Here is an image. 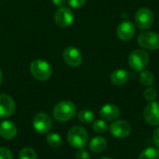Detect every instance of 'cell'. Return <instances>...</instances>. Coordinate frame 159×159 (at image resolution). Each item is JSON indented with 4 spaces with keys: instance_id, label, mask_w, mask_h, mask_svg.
<instances>
[{
    "instance_id": "1",
    "label": "cell",
    "mask_w": 159,
    "mask_h": 159,
    "mask_svg": "<svg viewBox=\"0 0 159 159\" xmlns=\"http://www.w3.org/2000/svg\"><path fill=\"white\" fill-rule=\"evenodd\" d=\"M67 141L72 147L81 149L88 144L89 134L84 128L75 126L69 129L67 133Z\"/></svg>"
},
{
    "instance_id": "2",
    "label": "cell",
    "mask_w": 159,
    "mask_h": 159,
    "mask_svg": "<svg viewBox=\"0 0 159 159\" xmlns=\"http://www.w3.org/2000/svg\"><path fill=\"white\" fill-rule=\"evenodd\" d=\"M76 113L75 105L70 101H63L57 103L53 109V116L60 122L71 120Z\"/></svg>"
},
{
    "instance_id": "3",
    "label": "cell",
    "mask_w": 159,
    "mask_h": 159,
    "mask_svg": "<svg viewBox=\"0 0 159 159\" xmlns=\"http://www.w3.org/2000/svg\"><path fill=\"white\" fill-rule=\"evenodd\" d=\"M30 72L32 75L39 81H47L52 75L50 64L41 59H37L32 61L30 65Z\"/></svg>"
},
{
    "instance_id": "4",
    "label": "cell",
    "mask_w": 159,
    "mask_h": 159,
    "mask_svg": "<svg viewBox=\"0 0 159 159\" xmlns=\"http://www.w3.org/2000/svg\"><path fill=\"white\" fill-rule=\"evenodd\" d=\"M149 62V55L143 49H135L129 56V65L131 69L137 72H142L145 69Z\"/></svg>"
},
{
    "instance_id": "5",
    "label": "cell",
    "mask_w": 159,
    "mask_h": 159,
    "mask_svg": "<svg viewBox=\"0 0 159 159\" xmlns=\"http://www.w3.org/2000/svg\"><path fill=\"white\" fill-rule=\"evenodd\" d=\"M155 20L154 12L148 7H141L135 14V23L141 30L150 29Z\"/></svg>"
},
{
    "instance_id": "6",
    "label": "cell",
    "mask_w": 159,
    "mask_h": 159,
    "mask_svg": "<svg viewBox=\"0 0 159 159\" xmlns=\"http://www.w3.org/2000/svg\"><path fill=\"white\" fill-rule=\"evenodd\" d=\"M138 44L149 50H156L159 48V34L157 33L147 31L139 34Z\"/></svg>"
},
{
    "instance_id": "7",
    "label": "cell",
    "mask_w": 159,
    "mask_h": 159,
    "mask_svg": "<svg viewBox=\"0 0 159 159\" xmlns=\"http://www.w3.org/2000/svg\"><path fill=\"white\" fill-rule=\"evenodd\" d=\"M110 133L116 139H126L131 133V126L126 120H116L109 127Z\"/></svg>"
},
{
    "instance_id": "8",
    "label": "cell",
    "mask_w": 159,
    "mask_h": 159,
    "mask_svg": "<svg viewBox=\"0 0 159 159\" xmlns=\"http://www.w3.org/2000/svg\"><path fill=\"white\" fill-rule=\"evenodd\" d=\"M143 118L145 122L154 127L159 126V102H149L143 110Z\"/></svg>"
},
{
    "instance_id": "9",
    "label": "cell",
    "mask_w": 159,
    "mask_h": 159,
    "mask_svg": "<svg viewBox=\"0 0 159 159\" xmlns=\"http://www.w3.org/2000/svg\"><path fill=\"white\" fill-rule=\"evenodd\" d=\"M54 20L55 23L61 28L68 27L74 21V13L69 7H59L54 14Z\"/></svg>"
},
{
    "instance_id": "10",
    "label": "cell",
    "mask_w": 159,
    "mask_h": 159,
    "mask_svg": "<svg viewBox=\"0 0 159 159\" xmlns=\"http://www.w3.org/2000/svg\"><path fill=\"white\" fill-rule=\"evenodd\" d=\"M33 125L35 131L41 134H46L48 133L52 128V120L48 114L39 113L35 115L33 121Z\"/></svg>"
},
{
    "instance_id": "11",
    "label": "cell",
    "mask_w": 159,
    "mask_h": 159,
    "mask_svg": "<svg viewBox=\"0 0 159 159\" xmlns=\"http://www.w3.org/2000/svg\"><path fill=\"white\" fill-rule=\"evenodd\" d=\"M62 57L64 61L71 67H77L82 63V54L80 50L75 47H68L63 50Z\"/></svg>"
},
{
    "instance_id": "12",
    "label": "cell",
    "mask_w": 159,
    "mask_h": 159,
    "mask_svg": "<svg viewBox=\"0 0 159 159\" xmlns=\"http://www.w3.org/2000/svg\"><path fill=\"white\" fill-rule=\"evenodd\" d=\"M136 33V27L133 22L129 20H124L120 22L116 29L117 36L122 41H129L133 38Z\"/></svg>"
},
{
    "instance_id": "13",
    "label": "cell",
    "mask_w": 159,
    "mask_h": 159,
    "mask_svg": "<svg viewBox=\"0 0 159 159\" xmlns=\"http://www.w3.org/2000/svg\"><path fill=\"white\" fill-rule=\"evenodd\" d=\"M16 110V105L11 97L7 94H0V117L7 118L11 116Z\"/></svg>"
},
{
    "instance_id": "14",
    "label": "cell",
    "mask_w": 159,
    "mask_h": 159,
    "mask_svg": "<svg viewBox=\"0 0 159 159\" xmlns=\"http://www.w3.org/2000/svg\"><path fill=\"white\" fill-rule=\"evenodd\" d=\"M101 117L105 121H114L120 116V109L113 103L103 105L99 112Z\"/></svg>"
},
{
    "instance_id": "15",
    "label": "cell",
    "mask_w": 159,
    "mask_h": 159,
    "mask_svg": "<svg viewBox=\"0 0 159 159\" xmlns=\"http://www.w3.org/2000/svg\"><path fill=\"white\" fill-rule=\"evenodd\" d=\"M17 135L16 125L8 120L0 123V136L5 140H12Z\"/></svg>"
},
{
    "instance_id": "16",
    "label": "cell",
    "mask_w": 159,
    "mask_h": 159,
    "mask_svg": "<svg viewBox=\"0 0 159 159\" xmlns=\"http://www.w3.org/2000/svg\"><path fill=\"white\" fill-rule=\"evenodd\" d=\"M130 78V73L124 69H117L111 74V82L116 86H121L126 84Z\"/></svg>"
},
{
    "instance_id": "17",
    "label": "cell",
    "mask_w": 159,
    "mask_h": 159,
    "mask_svg": "<svg viewBox=\"0 0 159 159\" xmlns=\"http://www.w3.org/2000/svg\"><path fill=\"white\" fill-rule=\"evenodd\" d=\"M107 145H108V142L104 137L97 136V137H94L93 139H91V141L89 142V147L92 153L101 154L106 150Z\"/></svg>"
},
{
    "instance_id": "18",
    "label": "cell",
    "mask_w": 159,
    "mask_h": 159,
    "mask_svg": "<svg viewBox=\"0 0 159 159\" xmlns=\"http://www.w3.org/2000/svg\"><path fill=\"white\" fill-rule=\"evenodd\" d=\"M78 120L83 123V124H90V123H93L94 122V119H95V115L94 113L91 111V110H89V109H83L81 110L79 113H78Z\"/></svg>"
},
{
    "instance_id": "19",
    "label": "cell",
    "mask_w": 159,
    "mask_h": 159,
    "mask_svg": "<svg viewBox=\"0 0 159 159\" xmlns=\"http://www.w3.org/2000/svg\"><path fill=\"white\" fill-rule=\"evenodd\" d=\"M139 80L143 86L151 87L155 82V77H154V75L152 72L147 71V70H143L141 72V74L139 75Z\"/></svg>"
},
{
    "instance_id": "20",
    "label": "cell",
    "mask_w": 159,
    "mask_h": 159,
    "mask_svg": "<svg viewBox=\"0 0 159 159\" xmlns=\"http://www.w3.org/2000/svg\"><path fill=\"white\" fill-rule=\"evenodd\" d=\"M138 159H159V149L155 147L145 148L140 154Z\"/></svg>"
},
{
    "instance_id": "21",
    "label": "cell",
    "mask_w": 159,
    "mask_h": 159,
    "mask_svg": "<svg viewBox=\"0 0 159 159\" xmlns=\"http://www.w3.org/2000/svg\"><path fill=\"white\" fill-rule=\"evenodd\" d=\"M92 129L99 134H102L105 133L108 130V125L106 123L105 120L103 119H100V120H96L93 122L92 125Z\"/></svg>"
},
{
    "instance_id": "22",
    "label": "cell",
    "mask_w": 159,
    "mask_h": 159,
    "mask_svg": "<svg viewBox=\"0 0 159 159\" xmlns=\"http://www.w3.org/2000/svg\"><path fill=\"white\" fill-rule=\"evenodd\" d=\"M47 142H48L49 146L56 148L61 144V138L57 133H49L47 136Z\"/></svg>"
},
{
    "instance_id": "23",
    "label": "cell",
    "mask_w": 159,
    "mask_h": 159,
    "mask_svg": "<svg viewBox=\"0 0 159 159\" xmlns=\"http://www.w3.org/2000/svg\"><path fill=\"white\" fill-rule=\"evenodd\" d=\"M19 159H37V155L32 148H23L19 153Z\"/></svg>"
},
{
    "instance_id": "24",
    "label": "cell",
    "mask_w": 159,
    "mask_h": 159,
    "mask_svg": "<svg viewBox=\"0 0 159 159\" xmlns=\"http://www.w3.org/2000/svg\"><path fill=\"white\" fill-rule=\"evenodd\" d=\"M157 96H158V93H157V90L155 88L149 87V88L146 89L144 90V92H143V97H144V99H145L147 102H155V101L157 100Z\"/></svg>"
},
{
    "instance_id": "25",
    "label": "cell",
    "mask_w": 159,
    "mask_h": 159,
    "mask_svg": "<svg viewBox=\"0 0 159 159\" xmlns=\"http://www.w3.org/2000/svg\"><path fill=\"white\" fill-rule=\"evenodd\" d=\"M12 153L6 147H0V159H12Z\"/></svg>"
},
{
    "instance_id": "26",
    "label": "cell",
    "mask_w": 159,
    "mask_h": 159,
    "mask_svg": "<svg viewBox=\"0 0 159 159\" xmlns=\"http://www.w3.org/2000/svg\"><path fill=\"white\" fill-rule=\"evenodd\" d=\"M67 2H68V5L71 7L79 8V7H82L85 5L86 0H67Z\"/></svg>"
},
{
    "instance_id": "27",
    "label": "cell",
    "mask_w": 159,
    "mask_h": 159,
    "mask_svg": "<svg viewBox=\"0 0 159 159\" xmlns=\"http://www.w3.org/2000/svg\"><path fill=\"white\" fill-rule=\"evenodd\" d=\"M89 154L87 150H85L84 148L79 149L76 154H75V159H89Z\"/></svg>"
},
{
    "instance_id": "28",
    "label": "cell",
    "mask_w": 159,
    "mask_h": 159,
    "mask_svg": "<svg viewBox=\"0 0 159 159\" xmlns=\"http://www.w3.org/2000/svg\"><path fill=\"white\" fill-rule=\"evenodd\" d=\"M153 141H154L155 144L159 148V127L155 129V131L153 133Z\"/></svg>"
},
{
    "instance_id": "29",
    "label": "cell",
    "mask_w": 159,
    "mask_h": 159,
    "mask_svg": "<svg viewBox=\"0 0 159 159\" xmlns=\"http://www.w3.org/2000/svg\"><path fill=\"white\" fill-rule=\"evenodd\" d=\"M66 1L67 0H52L53 4L57 7H64V4L66 3Z\"/></svg>"
},
{
    "instance_id": "30",
    "label": "cell",
    "mask_w": 159,
    "mask_h": 159,
    "mask_svg": "<svg viewBox=\"0 0 159 159\" xmlns=\"http://www.w3.org/2000/svg\"><path fill=\"white\" fill-rule=\"evenodd\" d=\"M2 80H3V74H2V71H1V69H0V86H1V84H2Z\"/></svg>"
},
{
    "instance_id": "31",
    "label": "cell",
    "mask_w": 159,
    "mask_h": 159,
    "mask_svg": "<svg viewBox=\"0 0 159 159\" xmlns=\"http://www.w3.org/2000/svg\"><path fill=\"white\" fill-rule=\"evenodd\" d=\"M100 159H112V158H110V157H101Z\"/></svg>"
}]
</instances>
